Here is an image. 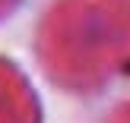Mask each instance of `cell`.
I'll use <instances>...</instances> for the list:
<instances>
[{
    "instance_id": "6da1fadb",
    "label": "cell",
    "mask_w": 130,
    "mask_h": 123,
    "mask_svg": "<svg viewBox=\"0 0 130 123\" xmlns=\"http://www.w3.org/2000/svg\"><path fill=\"white\" fill-rule=\"evenodd\" d=\"M67 47L73 44V54L67 57L73 66L79 63H99L108 57L114 44L124 41V22H121V10L108 6L102 0H89L86 6H73L67 10Z\"/></svg>"
}]
</instances>
